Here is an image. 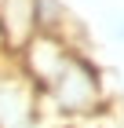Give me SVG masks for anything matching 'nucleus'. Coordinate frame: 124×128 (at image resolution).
Returning a JSON list of instances; mask_svg holds the SVG:
<instances>
[{
  "instance_id": "obj_1",
  "label": "nucleus",
  "mask_w": 124,
  "mask_h": 128,
  "mask_svg": "<svg viewBox=\"0 0 124 128\" xmlns=\"http://www.w3.org/2000/svg\"><path fill=\"white\" fill-rule=\"evenodd\" d=\"M40 106H55V114L66 121L95 117L106 106V88H102L99 66L77 48L66 59V66L48 80V88L40 92Z\"/></svg>"
},
{
  "instance_id": "obj_2",
  "label": "nucleus",
  "mask_w": 124,
  "mask_h": 128,
  "mask_svg": "<svg viewBox=\"0 0 124 128\" xmlns=\"http://www.w3.org/2000/svg\"><path fill=\"white\" fill-rule=\"evenodd\" d=\"M40 117V92L26 80L15 59L0 62V128H33Z\"/></svg>"
},
{
  "instance_id": "obj_3",
  "label": "nucleus",
  "mask_w": 124,
  "mask_h": 128,
  "mask_svg": "<svg viewBox=\"0 0 124 128\" xmlns=\"http://www.w3.org/2000/svg\"><path fill=\"white\" fill-rule=\"evenodd\" d=\"M37 37V4L33 0H0V51L18 55Z\"/></svg>"
},
{
  "instance_id": "obj_4",
  "label": "nucleus",
  "mask_w": 124,
  "mask_h": 128,
  "mask_svg": "<svg viewBox=\"0 0 124 128\" xmlns=\"http://www.w3.org/2000/svg\"><path fill=\"white\" fill-rule=\"evenodd\" d=\"M37 4V33H58V37H66L69 30V11L62 0H33Z\"/></svg>"
}]
</instances>
